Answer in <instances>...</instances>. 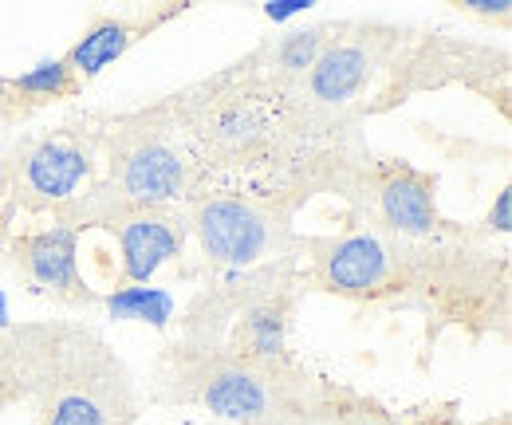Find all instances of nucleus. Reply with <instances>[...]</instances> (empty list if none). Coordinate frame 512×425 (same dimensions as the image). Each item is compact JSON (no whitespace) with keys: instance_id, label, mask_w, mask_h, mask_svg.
Returning <instances> with one entry per match:
<instances>
[{"instance_id":"f257e3e1","label":"nucleus","mask_w":512,"mask_h":425,"mask_svg":"<svg viewBox=\"0 0 512 425\" xmlns=\"http://www.w3.org/2000/svg\"><path fill=\"white\" fill-rule=\"evenodd\" d=\"M40 425H134L138 390L107 339L71 319L4 327Z\"/></svg>"},{"instance_id":"f03ea898","label":"nucleus","mask_w":512,"mask_h":425,"mask_svg":"<svg viewBox=\"0 0 512 425\" xmlns=\"http://www.w3.org/2000/svg\"><path fill=\"white\" fill-rule=\"evenodd\" d=\"M162 402H190L241 425H296L331 386L292 363H256L221 347H174L158 363Z\"/></svg>"},{"instance_id":"7ed1b4c3","label":"nucleus","mask_w":512,"mask_h":425,"mask_svg":"<svg viewBox=\"0 0 512 425\" xmlns=\"http://www.w3.org/2000/svg\"><path fill=\"white\" fill-rule=\"evenodd\" d=\"M201 252L221 268H253L276 256L288 237V209L272 197L249 193H205L190 201V225Z\"/></svg>"},{"instance_id":"20e7f679","label":"nucleus","mask_w":512,"mask_h":425,"mask_svg":"<svg viewBox=\"0 0 512 425\" xmlns=\"http://www.w3.org/2000/svg\"><path fill=\"white\" fill-rule=\"evenodd\" d=\"M193 182L190 154L166 130L138 126L123 130L111 146V197L115 209H166L170 201L186 197ZM103 213V217H107Z\"/></svg>"},{"instance_id":"39448f33","label":"nucleus","mask_w":512,"mask_h":425,"mask_svg":"<svg viewBox=\"0 0 512 425\" xmlns=\"http://www.w3.org/2000/svg\"><path fill=\"white\" fill-rule=\"evenodd\" d=\"M276 111L256 87H213L190 111V138L201 158L217 166L253 162L272 146Z\"/></svg>"},{"instance_id":"423d86ee","label":"nucleus","mask_w":512,"mask_h":425,"mask_svg":"<svg viewBox=\"0 0 512 425\" xmlns=\"http://www.w3.org/2000/svg\"><path fill=\"white\" fill-rule=\"evenodd\" d=\"M308 280L339 300H383L406 288V264L375 233H339L308 241Z\"/></svg>"},{"instance_id":"0eeeda50","label":"nucleus","mask_w":512,"mask_h":425,"mask_svg":"<svg viewBox=\"0 0 512 425\" xmlns=\"http://www.w3.org/2000/svg\"><path fill=\"white\" fill-rule=\"evenodd\" d=\"M398 48V32L390 28H347V36H331V44L312 63V71L300 79L304 103L316 115H339L347 111L390 63Z\"/></svg>"},{"instance_id":"6e6552de","label":"nucleus","mask_w":512,"mask_h":425,"mask_svg":"<svg viewBox=\"0 0 512 425\" xmlns=\"http://www.w3.org/2000/svg\"><path fill=\"white\" fill-rule=\"evenodd\" d=\"M434 189H438L434 174H422V170L402 166V162H386V166L367 174L363 201H367L371 217L379 221V229L394 233V237L430 241V237L446 233Z\"/></svg>"},{"instance_id":"1a4fd4ad","label":"nucleus","mask_w":512,"mask_h":425,"mask_svg":"<svg viewBox=\"0 0 512 425\" xmlns=\"http://www.w3.org/2000/svg\"><path fill=\"white\" fill-rule=\"evenodd\" d=\"M87 178H91V154L71 134H52V138L32 142L12 166L16 197L28 209H67V205H75L79 185Z\"/></svg>"},{"instance_id":"9d476101","label":"nucleus","mask_w":512,"mask_h":425,"mask_svg":"<svg viewBox=\"0 0 512 425\" xmlns=\"http://www.w3.org/2000/svg\"><path fill=\"white\" fill-rule=\"evenodd\" d=\"M99 225L119 241L127 284H146L186 244V221L170 209H115L99 217Z\"/></svg>"},{"instance_id":"9b49d317","label":"nucleus","mask_w":512,"mask_h":425,"mask_svg":"<svg viewBox=\"0 0 512 425\" xmlns=\"http://www.w3.org/2000/svg\"><path fill=\"white\" fill-rule=\"evenodd\" d=\"M174 12H178V4L150 8V12H99L60 60L67 63L71 79L79 87H87L95 75H103L115 60H123L138 40H146L154 28H162Z\"/></svg>"},{"instance_id":"f8f14e48","label":"nucleus","mask_w":512,"mask_h":425,"mask_svg":"<svg viewBox=\"0 0 512 425\" xmlns=\"http://www.w3.org/2000/svg\"><path fill=\"white\" fill-rule=\"evenodd\" d=\"M16 268L40 296H48L56 304H95L99 300L79 272V252H75L71 229L24 233L16 241Z\"/></svg>"},{"instance_id":"ddd939ff","label":"nucleus","mask_w":512,"mask_h":425,"mask_svg":"<svg viewBox=\"0 0 512 425\" xmlns=\"http://www.w3.org/2000/svg\"><path fill=\"white\" fill-rule=\"evenodd\" d=\"M284 335H288V304L284 300H264L241 319L237 347H229V351L256 359V363H292Z\"/></svg>"},{"instance_id":"4468645a","label":"nucleus","mask_w":512,"mask_h":425,"mask_svg":"<svg viewBox=\"0 0 512 425\" xmlns=\"http://www.w3.org/2000/svg\"><path fill=\"white\" fill-rule=\"evenodd\" d=\"M296 425H442L430 422V418H390L386 410L355 398V394H343V390H327L320 406H312Z\"/></svg>"},{"instance_id":"2eb2a0df","label":"nucleus","mask_w":512,"mask_h":425,"mask_svg":"<svg viewBox=\"0 0 512 425\" xmlns=\"http://www.w3.org/2000/svg\"><path fill=\"white\" fill-rule=\"evenodd\" d=\"M327 32H331V28H312V32H296V36L280 40V44H276L272 83H276V87H300V79L312 71V63L320 60V52L331 44Z\"/></svg>"},{"instance_id":"dca6fc26","label":"nucleus","mask_w":512,"mask_h":425,"mask_svg":"<svg viewBox=\"0 0 512 425\" xmlns=\"http://www.w3.org/2000/svg\"><path fill=\"white\" fill-rule=\"evenodd\" d=\"M12 83H16V91H20L36 111H40V107H48V103H60V99H71V95H79V91H83V87L71 79V71H67L64 60L40 63L36 71L16 75Z\"/></svg>"},{"instance_id":"f3484780","label":"nucleus","mask_w":512,"mask_h":425,"mask_svg":"<svg viewBox=\"0 0 512 425\" xmlns=\"http://www.w3.org/2000/svg\"><path fill=\"white\" fill-rule=\"evenodd\" d=\"M28 398V382H24V366L20 355L8 339V331H0V406H12V402H24Z\"/></svg>"},{"instance_id":"a211bd4d","label":"nucleus","mask_w":512,"mask_h":425,"mask_svg":"<svg viewBox=\"0 0 512 425\" xmlns=\"http://www.w3.org/2000/svg\"><path fill=\"white\" fill-rule=\"evenodd\" d=\"M32 111H36V107L16 91V83H12V79H0V126L16 119H28Z\"/></svg>"},{"instance_id":"6ab92c4d","label":"nucleus","mask_w":512,"mask_h":425,"mask_svg":"<svg viewBox=\"0 0 512 425\" xmlns=\"http://www.w3.org/2000/svg\"><path fill=\"white\" fill-rule=\"evenodd\" d=\"M457 8H465L473 16H485V20H501V24L509 20V0H465Z\"/></svg>"},{"instance_id":"aec40b11","label":"nucleus","mask_w":512,"mask_h":425,"mask_svg":"<svg viewBox=\"0 0 512 425\" xmlns=\"http://www.w3.org/2000/svg\"><path fill=\"white\" fill-rule=\"evenodd\" d=\"M8 327V311H4V300H0V331Z\"/></svg>"}]
</instances>
